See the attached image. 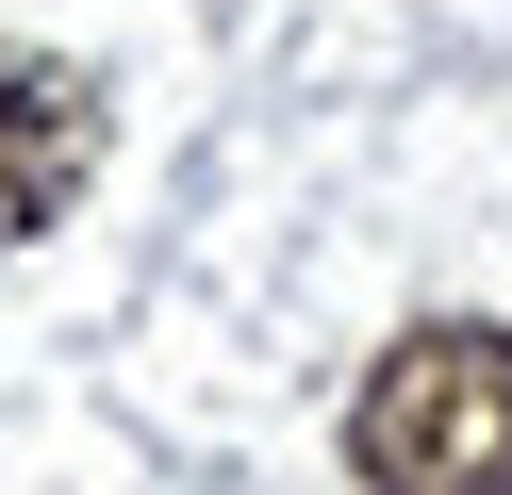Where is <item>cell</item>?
Masks as SVG:
<instances>
[{
  "label": "cell",
  "instance_id": "1",
  "mask_svg": "<svg viewBox=\"0 0 512 495\" xmlns=\"http://www.w3.org/2000/svg\"><path fill=\"white\" fill-rule=\"evenodd\" d=\"M347 479L364 495H512V330L430 314L347 396Z\"/></svg>",
  "mask_w": 512,
  "mask_h": 495
},
{
  "label": "cell",
  "instance_id": "2",
  "mask_svg": "<svg viewBox=\"0 0 512 495\" xmlns=\"http://www.w3.org/2000/svg\"><path fill=\"white\" fill-rule=\"evenodd\" d=\"M100 182V83L67 50H0V248H34Z\"/></svg>",
  "mask_w": 512,
  "mask_h": 495
}]
</instances>
